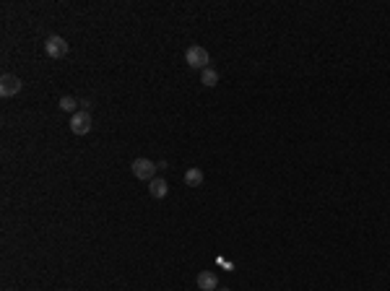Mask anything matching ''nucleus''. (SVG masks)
<instances>
[{
    "mask_svg": "<svg viewBox=\"0 0 390 291\" xmlns=\"http://www.w3.org/2000/svg\"><path fill=\"white\" fill-rule=\"evenodd\" d=\"M149 192H151V198L161 200V198H166V192H169V185H166L161 177H154V180L149 182Z\"/></svg>",
    "mask_w": 390,
    "mask_h": 291,
    "instance_id": "obj_7",
    "label": "nucleus"
},
{
    "mask_svg": "<svg viewBox=\"0 0 390 291\" xmlns=\"http://www.w3.org/2000/svg\"><path fill=\"white\" fill-rule=\"evenodd\" d=\"M130 169H133V174L138 180H146V182H151L154 177H156V169H159V164H154L151 159H135L133 164H130Z\"/></svg>",
    "mask_w": 390,
    "mask_h": 291,
    "instance_id": "obj_2",
    "label": "nucleus"
},
{
    "mask_svg": "<svg viewBox=\"0 0 390 291\" xmlns=\"http://www.w3.org/2000/svg\"><path fill=\"white\" fill-rule=\"evenodd\" d=\"M78 104H81V102H76L73 96H60V102H58V107H60L63 112H70V114L78 112Z\"/></svg>",
    "mask_w": 390,
    "mask_h": 291,
    "instance_id": "obj_10",
    "label": "nucleus"
},
{
    "mask_svg": "<svg viewBox=\"0 0 390 291\" xmlns=\"http://www.w3.org/2000/svg\"><path fill=\"white\" fill-rule=\"evenodd\" d=\"M198 288L201 291H216L218 288V276L213 271H201L198 273Z\"/></svg>",
    "mask_w": 390,
    "mask_h": 291,
    "instance_id": "obj_6",
    "label": "nucleus"
},
{
    "mask_svg": "<svg viewBox=\"0 0 390 291\" xmlns=\"http://www.w3.org/2000/svg\"><path fill=\"white\" fill-rule=\"evenodd\" d=\"M44 52H47V57H52V60H60V57L68 55V42L63 37H47Z\"/></svg>",
    "mask_w": 390,
    "mask_h": 291,
    "instance_id": "obj_4",
    "label": "nucleus"
},
{
    "mask_svg": "<svg viewBox=\"0 0 390 291\" xmlns=\"http://www.w3.org/2000/svg\"><path fill=\"white\" fill-rule=\"evenodd\" d=\"M201 83L206 86V89H213V86L218 83V70H213L211 65L201 70Z\"/></svg>",
    "mask_w": 390,
    "mask_h": 291,
    "instance_id": "obj_9",
    "label": "nucleus"
},
{
    "mask_svg": "<svg viewBox=\"0 0 390 291\" xmlns=\"http://www.w3.org/2000/svg\"><path fill=\"white\" fill-rule=\"evenodd\" d=\"M91 125H94V120H91V114L86 109H78L76 114H70V130H73V135H86L91 130Z\"/></svg>",
    "mask_w": 390,
    "mask_h": 291,
    "instance_id": "obj_3",
    "label": "nucleus"
},
{
    "mask_svg": "<svg viewBox=\"0 0 390 291\" xmlns=\"http://www.w3.org/2000/svg\"><path fill=\"white\" fill-rule=\"evenodd\" d=\"M21 78L18 76H11V73H6V76H0V96L3 99H11V96H16L18 91H21Z\"/></svg>",
    "mask_w": 390,
    "mask_h": 291,
    "instance_id": "obj_5",
    "label": "nucleus"
},
{
    "mask_svg": "<svg viewBox=\"0 0 390 291\" xmlns=\"http://www.w3.org/2000/svg\"><path fill=\"white\" fill-rule=\"evenodd\" d=\"M218 291H229V288H218Z\"/></svg>",
    "mask_w": 390,
    "mask_h": 291,
    "instance_id": "obj_11",
    "label": "nucleus"
},
{
    "mask_svg": "<svg viewBox=\"0 0 390 291\" xmlns=\"http://www.w3.org/2000/svg\"><path fill=\"white\" fill-rule=\"evenodd\" d=\"M185 185H187V187H201V185H203V172L195 169V166L187 169V172H185Z\"/></svg>",
    "mask_w": 390,
    "mask_h": 291,
    "instance_id": "obj_8",
    "label": "nucleus"
},
{
    "mask_svg": "<svg viewBox=\"0 0 390 291\" xmlns=\"http://www.w3.org/2000/svg\"><path fill=\"white\" fill-rule=\"evenodd\" d=\"M185 63H187L190 68H195V70H203V68H208V63H211L208 50H203L201 44H192V47H187V52H185Z\"/></svg>",
    "mask_w": 390,
    "mask_h": 291,
    "instance_id": "obj_1",
    "label": "nucleus"
}]
</instances>
